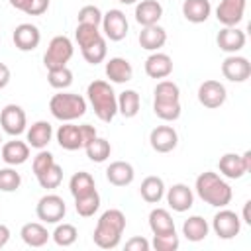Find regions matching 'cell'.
<instances>
[{"label": "cell", "instance_id": "37", "mask_svg": "<svg viewBox=\"0 0 251 251\" xmlns=\"http://www.w3.org/2000/svg\"><path fill=\"white\" fill-rule=\"evenodd\" d=\"M153 94H155V100H159V102H180V88L173 80L157 82Z\"/></svg>", "mask_w": 251, "mask_h": 251}, {"label": "cell", "instance_id": "49", "mask_svg": "<svg viewBox=\"0 0 251 251\" xmlns=\"http://www.w3.org/2000/svg\"><path fill=\"white\" fill-rule=\"evenodd\" d=\"M8 82H10V69H8V65L0 63V90L6 88Z\"/></svg>", "mask_w": 251, "mask_h": 251}, {"label": "cell", "instance_id": "25", "mask_svg": "<svg viewBox=\"0 0 251 251\" xmlns=\"http://www.w3.org/2000/svg\"><path fill=\"white\" fill-rule=\"evenodd\" d=\"M20 235H22L24 243L29 245V247H43L49 241V237H51V233L47 231V227L43 224H39V222L24 224L22 229H20Z\"/></svg>", "mask_w": 251, "mask_h": 251}, {"label": "cell", "instance_id": "9", "mask_svg": "<svg viewBox=\"0 0 251 251\" xmlns=\"http://www.w3.org/2000/svg\"><path fill=\"white\" fill-rule=\"evenodd\" d=\"M212 229L220 239H233L241 231V220L231 210H220L212 220Z\"/></svg>", "mask_w": 251, "mask_h": 251}, {"label": "cell", "instance_id": "8", "mask_svg": "<svg viewBox=\"0 0 251 251\" xmlns=\"http://www.w3.org/2000/svg\"><path fill=\"white\" fill-rule=\"evenodd\" d=\"M127 29H129V24L122 10L114 8L102 14V31L110 41H122L127 35Z\"/></svg>", "mask_w": 251, "mask_h": 251}, {"label": "cell", "instance_id": "45", "mask_svg": "<svg viewBox=\"0 0 251 251\" xmlns=\"http://www.w3.org/2000/svg\"><path fill=\"white\" fill-rule=\"evenodd\" d=\"M55 163V157L49 153V151H45V149H39V153L33 157V163H31V169H33V175L37 176V175H41L45 169H49L51 165Z\"/></svg>", "mask_w": 251, "mask_h": 251}, {"label": "cell", "instance_id": "28", "mask_svg": "<svg viewBox=\"0 0 251 251\" xmlns=\"http://www.w3.org/2000/svg\"><path fill=\"white\" fill-rule=\"evenodd\" d=\"M149 227L153 235H163V233H173L175 231V220L165 208H153L149 212Z\"/></svg>", "mask_w": 251, "mask_h": 251}, {"label": "cell", "instance_id": "24", "mask_svg": "<svg viewBox=\"0 0 251 251\" xmlns=\"http://www.w3.org/2000/svg\"><path fill=\"white\" fill-rule=\"evenodd\" d=\"M51 137H53V127L45 120H39L27 127V145L33 149H45Z\"/></svg>", "mask_w": 251, "mask_h": 251}, {"label": "cell", "instance_id": "13", "mask_svg": "<svg viewBox=\"0 0 251 251\" xmlns=\"http://www.w3.org/2000/svg\"><path fill=\"white\" fill-rule=\"evenodd\" d=\"M247 0H222L216 8V18L224 27H233L243 20Z\"/></svg>", "mask_w": 251, "mask_h": 251}, {"label": "cell", "instance_id": "44", "mask_svg": "<svg viewBox=\"0 0 251 251\" xmlns=\"http://www.w3.org/2000/svg\"><path fill=\"white\" fill-rule=\"evenodd\" d=\"M78 24H88V25H100L102 24V12L94 4H86L78 10Z\"/></svg>", "mask_w": 251, "mask_h": 251}, {"label": "cell", "instance_id": "32", "mask_svg": "<svg viewBox=\"0 0 251 251\" xmlns=\"http://www.w3.org/2000/svg\"><path fill=\"white\" fill-rule=\"evenodd\" d=\"M139 106H141V98L135 90H124L120 92L118 96V112L124 116V118H135L137 112H139Z\"/></svg>", "mask_w": 251, "mask_h": 251}, {"label": "cell", "instance_id": "7", "mask_svg": "<svg viewBox=\"0 0 251 251\" xmlns=\"http://www.w3.org/2000/svg\"><path fill=\"white\" fill-rule=\"evenodd\" d=\"M218 167L226 178H241L245 173L251 171V151H245L243 155L226 153L220 157Z\"/></svg>", "mask_w": 251, "mask_h": 251}, {"label": "cell", "instance_id": "14", "mask_svg": "<svg viewBox=\"0 0 251 251\" xmlns=\"http://www.w3.org/2000/svg\"><path fill=\"white\" fill-rule=\"evenodd\" d=\"M149 143L157 153H171L178 143V133L171 126H157L149 133Z\"/></svg>", "mask_w": 251, "mask_h": 251}, {"label": "cell", "instance_id": "17", "mask_svg": "<svg viewBox=\"0 0 251 251\" xmlns=\"http://www.w3.org/2000/svg\"><path fill=\"white\" fill-rule=\"evenodd\" d=\"M167 204H169L175 212H186V210H190L192 204H194L192 188H188V186L182 184V182L173 184V186L167 190Z\"/></svg>", "mask_w": 251, "mask_h": 251}, {"label": "cell", "instance_id": "30", "mask_svg": "<svg viewBox=\"0 0 251 251\" xmlns=\"http://www.w3.org/2000/svg\"><path fill=\"white\" fill-rule=\"evenodd\" d=\"M208 231H210V226H208V222L202 216H190L182 224V235L188 241H192V243L204 241L206 235H208Z\"/></svg>", "mask_w": 251, "mask_h": 251}, {"label": "cell", "instance_id": "10", "mask_svg": "<svg viewBox=\"0 0 251 251\" xmlns=\"http://www.w3.org/2000/svg\"><path fill=\"white\" fill-rule=\"evenodd\" d=\"M0 126L8 135H20L25 131L27 118L22 106L18 104H8L0 112Z\"/></svg>", "mask_w": 251, "mask_h": 251}, {"label": "cell", "instance_id": "2", "mask_svg": "<svg viewBox=\"0 0 251 251\" xmlns=\"http://www.w3.org/2000/svg\"><path fill=\"white\" fill-rule=\"evenodd\" d=\"M194 188H196V194L206 204H210L214 208H226L231 202V196H233L231 186L218 173H212V171L200 173L196 176Z\"/></svg>", "mask_w": 251, "mask_h": 251}, {"label": "cell", "instance_id": "52", "mask_svg": "<svg viewBox=\"0 0 251 251\" xmlns=\"http://www.w3.org/2000/svg\"><path fill=\"white\" fill-rule=\"evenodd\" d=\"M10 2V6L12 8H16V10H25V6H27V0H8Z\"/></svg>", "mask_w": 251, "mask_h": 251}, {"label": "cell", "instance_id": "12", "mask_svg": "<svg viewBox=\"0 0 251 251\" xmlns=\"http://www.w3.org/2000/svg\"><path fill=\"white\" fill-rule=\"evenodd\" d=\"M222 75L224 78L231 82H245L251 76V63L241 55H229L222 63Z\"/></svg>", "mask_w": 251, "mask_h": 251}, {"label": "cell", "instance_id": "39", "mask_svg": "<svg viewBox=\"0 0 251 251\" xmlns=\"http://www.w3.org/2000/svg\"><path fill=\"white\" fill-rule=\"evenodd\" d=\"M180 102H153V112L157 118H161L163 122H175L180 118Z\"/></svg>", "mask_w": 251, "mask_h": 251}, {"label": "cell", "instance_id": "22", "mask_svg": "<svg viewBox=\"0 0 251 251\" xmlns=\"http://www.w3.org/2000/svg\"><path fill=\"white\" fill-rule=\"evenodd\" d=\"M104 71H106V76L110 78V82H116V84H124L127 80H131V76H133V67L124 57H112L106 63Z\"/></svg>", "mask_w": 251, "mask_h": 251}, {"label": "cell", "instance_id": "26", "mask_svg": "<svg viewBox=\"0 0 251 251\" xmlns=\"http://www.w3.org/2000/svg\"><path fill=\"white\" fill-rule=\"evenodd\" d=\"M212 4L210 0H184L182 2V16L192 24H204L210 18Z\"/></svg>", "mask_w": 251, "mask_h": 251}, {"label": "cell", "instance_id": "29", "mask_svg": "<svg viewBox=\"0 0 251 251\" xmlns=\"http://www.w3.org/2000/svg\"><path fill=\"white\" fill-rule=\"evenodd\" d=\"M139 192H141V198L147 204H157L165 196V182H163L161 176H155V175L145 176L141 186H139Z\"/></svg>", "mask_w": 251, "mask_h": 251}, {"label": "cell", "instance_id": "43", "mask_svg": "<svg viewBox=\"0 0 251 251\" xmlns=\"http://www.w3.org/2000/svg\"><path fill=\"white\" fill-rule=\"evenodd\" d=\"M178 245H180V241H178L176 231L163 233V235H153V241H151V247L155 251H176Z\"/></svg>", "mask_w": 251, "mask_h": 251}, {"label": "cell", "instance_id": "47", "mask_svg": "<svg viewBox=\"0 0 251 251\" xmlns=\"http://www.w3.org/2000/svg\"><path fill=\"white\" fill-rule=\"evenodd\" d=\"M126 249L127 251H149L151 243L145 237H131V239L126 241Z\"/></svg>", "mask_w": 251, "mask_h": 251}, {"label": "cell", "instance_id": "20", "mask_svg": "<svg viewBox=\"0 0 251 251\" xmlns=\"http://www.w3.org/2000/svg\"><path fill=\"white\" fill-rule=\"evenodd\" d=\"M173 73V59L167 53H151L145 59V75L151 78H167Z\"/></svg>", "mask_w": 251, "mask_h": 251}, {"label": "cell", "instance_id": "5", "mask_svg": "<svg viewBox=\"0 0 251 251\" xmlns=\"http://www.w3.org/2000/svg\"><path fill=\"white\" fill-rule=\"evenodd\" d=\"M73 41L67 37V35H55L51 41H49V47L43 55V63L49 69H57V67H67V63L71 61L73 57Z\"/></svg>", "mask_w": 251, "mask_h": 251}, {"label": "cell", "instance_id": "18", "mask_svg": "<svg viewBox=\"0 0 251 251\" xmlns=\"http://www.w3.org/2000/svg\"><path fill=\"white\" fill-rule=\"evenodd\" d=\"M55 135H57V143L63 149H67V151H76V149H82L84 147L80 126H75L71 122H65L63 126H59V129H57Z\"/></svg>", "mask_w": 251, "mask_h": 251}, {"label": "cell", "instance_id": "27", "mask_svg": "<svg viewBox=\"0 0 251 251\" xmlns=\"http://www.w3.org/2000/svg\"><path fill=\"white\" fill-rule=\"evenodd\" d=\"M167 41V31L155 24V25H147L139 31V45L147 51H159Z\"/></svg>", "mask_w": 251, "mask_h": 251}, {"label": "cell", "instance_id": "19", "mask_svg": "<svg viewBox=\"0 0 251 251\" xmlns=\"http://www.w3.org/2000/svg\"><path fill=\"white\" fill-rule=\"evenodd\" d=\"M216 41H218V47H220L222 51L233 55V53H237V51H241V49L245 47V33H243L237 25H233V27H224V29H220Z\"/></svg>", "mask_w": 251, "mask_h": 251}, {"label": "cell", "instance_id": "38", "mask_svg": "<svg viewBox=\"0 0 251 251\" xmlns=\"http://www.w3.org/2000/svg\"><path fill=\"white\" fill-rule=\"evenodd\" d=\"M51 237H53V241H55L59 247H71V245L76 241L78 231H76V227H75L73 224H59V226L55 227V231L51 233Z\"/></svg>", "mask_w": 251, "mask_h": 251}, {"label": "cell", "instance_id": "53", "mask_svg": "<svg viewBox=\"0 0 251 251\" xmlns=\"http://www.w3.org/2000/svg\"><path fill=\"white\" fill-rule=\"evenodd\" d=\"M118 2H120V4H126V6H127V4H135L137 0H118Z\"/></svg>", "mask_w": 251, "mask_h": 251}, {"label": "cell", "instance_id": "6", "mask_svg": "<svg viewBox=\"0 0 251 251\" xmlns=\"http://www.w3.org/2000/svg\"><path fill=\"white\" fill-rule=\"evenodd\" d=\"M35 214L43 224H59L67 214V204L59 194H45L39 198Z\"/></svg>", "mask_w": 251, "mask_h": 251}, {"label": "cell", "instance_id": "48", "mask_svg": "<svg viewBox=\"0 0 251 251\" xmlns=\"http://www.w3.org/2000/svg\"><path fill=\"white\" fill-rule=\"evenodd\" d=\"M80 131H82L84 147H86V145H88V143L98 135V133H96V127H94V126H90V124H82V126H80ZM84 147H82V149H84Z\"/></svg>", "mask_w": 251, "mask_h": 251}, {"label": "cell", "instance_id": "50", "mask_svg": "<svg viewBox=\"0 0 251 251\" xmlns=\"http://www.w3.org/2000/svg\"><path fill=\"white\" fill-rule=\"evenodd\" d=\"M8 241H10V229H8V226L0 224V249H2Z\"/></svg>", "mask_w": 251, "mask_h": 251}, {"label": "cell", "instance_id": "46", "mask_svg": "<svg viewBox=\"0 0 251 251\" xmlns=\"http://www.w3.org/2000/svg\"><path fill=\"white\" fill-rule=\"evenodd\" d=\"M49 8V0H27V6H25V14L27 16H41L45 14Z\"/></svg>", "mask_w": 251, "mask_h": 251}, {"label": "cell", "instance_id": "3", "mask_svg": "<svg viewBox=\"0 0 251 251\" xmlns=\"http://www.w3.org/2000/svg\"><path fill=\"white\" fill-rule=\"evenodd\" d=\"M86 96H88V102H90L96 118L110 124L114 120V116L118 114V96H116L114 88L110 86V82L92 80L86 88Z\"/></svg>", "mask_w": 251, "mask_h": 251}, {"label": "cell", "instance_id": "1", "mask_svg": "<svg viewBox=\"0 0 251 251\" xmlns=\"http://www.w3.org/2000/svg\"><path fill=\"white\" fill-rule=\"evenodd\" d=\"M124 231H126V216H124V212L116 210V208H110L98 218L92 239L100 249H114V247L120 245Z\"/></svg>", "mask_w": 251, "mask_h": 251}, {"label": "cell", "instance_id": "35", "mask_svg": "<svg viewBox=\"0 0 251 251\" xmlns=\"http://www.w3.org/2000/svg\"><path fill=\"white\" fill-rule=\"evenodd\" d=\"M100 37H104V35H102V31L98 29V25H88V24H78V25H76L75 39H76V43H78L80 49L92 45V43L98 41Z\"/></svg>", "mask_w": 251, "mask_h": 251}, {"label": "cell", "instance_id": "16", "mask_svg": "<svg viewBox=\"0 0 251 251\" xmlns=\"http://www.w3.org/2000/svg\"><path fill=\"white\" fill-rule=\"evenodd\" d=\"M0 159L10 167L24 165L29 159V145L25 141H20V139L6 141L0 149Z\"/></svg>", "mask_w": 251, "mask_h": 251}, {"label": "cell", "instance_id": "54", "mask_svg": "<svg viewBox=\"0 0 251 251\" xmlns=\"http://www.w3.org/2000/svg\"><path fill=\"white\" fill-rule=\"evenodd\" d=\"M0 141H2V137H0Z\"/></svg>", "mask_w": 251, "mask_h": 251}, {"label": "cell", "instance_id": "31", "mask_svg": "<svg viewBox=\"0 0 251 251\" xmlns=\"http://www.w3.org/2000/svg\"><path fill=\"white\" fill-rule=\"evenodd\" d=\"M69 190L73 194V198H78V196H84V194H90L96 190V184H94V176L86 171H78L71 176L69 180Z\"/></svg>", "mask_w": 251, "mask_h": 251}, {"label": "cell", "instance_id": "33", "mask_svg": "<svg viewBox=\"0 0 251 251\" xmlns=\"http://www.w3.org/2000/svg\"><path fill=\"white\" fill-rule=\"evenodd\" d=\"M84 151H86V157H88L90 161H94V163H104V161L110 157V153H112V145H110L108 139L96 135V137L84 147Z\"/></svg>", "mask_w": 251, "mask_h": 251}, {"label": "cell", "instance_id": "42", "mask_svg": "<svg viewBox=\"0 0 251 251\" xmlns=\"http://www.w3.org/2000/svg\"><path fill=\"white\" fill-rule=\"evenodd\" d=\"M20 184H22V176L20 173H16V169L12 167L0 169V190L2 192H14L20 188Z\"/></svg>", "mask_w": 251, "mask_h": 251}, {"label": "cell", "instance_id": "15", "mask_svg": "<svg viewBox=\"0 0 251 251\" xmlns=\"http://www.w3.org/2000/svg\"><path fill=\"white\" fill-rule=\"evenodd\" d=\"M12 39H14L16 49H20V51H33L39 45V41H41V33L37 29V25H33V24H20L14 29Z\"/></svg>", "mask_w": 251, "mask_h": 251}, {"label": "cell", "instance_id": "23", "mask_svg": "<svg viewBox=\"0 0 251 251\" xmlns=\"http://www.w3.org/2000/svg\"><path fill=\"white\" fill-rule=\"evenodd\" d=\"M106 178L114 186H127L135 178V171L127 161H114L106 169Z\"/></svg>", "mask_w": 251, "mask_h": 251}, {"label": "cell", "instance_id": "34", "mask_svg": "<svg viewBox=\"0 0 251 251\" xmlns=\"http://www.w3.org/2000/svg\"><path fill=\"white\" fill-rule=\"evenodd\" d=\"M98 208H100V194H98L96 190L90 192V194H84V196L75 198V210H76V214L82 216V218L94 216V214L98 212Z\"/></svg>", "mask_w": 251, "mask_h": 251}, {"label": "cell", "instance_id": "51", "mask_svg": "<svg viewBox=\"0 0 251 251\" xmlns=\"http://www.w3.org/2000/svg\"><path fill=\"white\" fill-rule=\"evenodd\" d=\"M249 208H251V200H247V202L243 204V222H245L247 226H251V214H249Z\"/></svg>", "mask_w": 251, "mask_h": 251}, {"label": "cell", "instance_id": "40", "mask_svg": "<svg viewBox=\"0 0 251 251\" xmlns=\"http://www.w3.org/2000/svg\"><path fill=\"white\" fill-rule=\"evenodd\" d=\"M80 51H82V57H84L86 63H90V65L102 63V61L106 59V53H108L106 37H100L98 41H94L92 45H88V47H84V49H80Z\"/></svg>", "mask_w": 251, "mask_h": 251}, {"label": "cell", "instance_id": "36", "mask_svg": "<svg viewBox=\"0 0 251 251\" xmlns=\"http://www.w3.org/2000/svg\"><path fill=\"white\" fill-rule=\"evenodd\" d=\"M47 82L57 88V90H65L73 84V73L69 67H57V69H49L47 71Z\"/></svg>", "mask_w": 251, "mask_h": 251}, {"label": "cell", "instance_id": "21", "mask_svg": "<svg viewBox=\"0 0 251 251\" xmlns=\"http://www.w3.org/2000/svg\"><path fill=\"white\" fill-rule=\"evenodd\" d=\"M161 16H163V6L157 0H141L135 6V22L141 27L159 24Z\"/></svg>", "mask_w": 251, "mask_h": 251}, {"label": "cell", "instance_id": "41", "mask_svg": "<svg viewBox=\"0 0 251 251\" xmlns=\"http://www.w3.org/2000/svg\"><path fill=\"white\" fill-rule=\"evenodd\" d=\"M61 180H63V169H61L57 163H53L49 169H45L41 175H37L39 186H41V188H47V190L57 188V186L61 184Z\"/></svg>", "mask_w": 251, "mask_h": 251}, {"label": "cell", "instance_id": "11", "mask_svg": "<svg viewBox=\"0 0 251 251\" xmlns=\"http://www.w3.org/2000/svg\"><path fill=\"white\" fill-rule=\"evenodd\" d=\"M227 98V92H226V86L220 82V80H204L200 86H198V102L204 106V108H220Z\"/></svg>", "mask_w": 251, "mask_h": 251}, {"label": "cell", "instance_id": "4", "mask_svg": "<svg viewBox=\"0 0 251 251\" xmlns=\"http://www.w3.org/2000/svg\"><path fill=\"white\" fill-rule=\"evenodd\" d=\"M49 112L59 122H73V120H78L80 116H84L86 100L75 92H59V94L51 96Z\"/></svg>", "mask_w": 251, "mask_h": 251}]
</instances>
